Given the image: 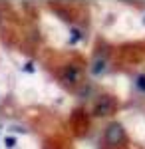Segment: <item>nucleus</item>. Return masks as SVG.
Returning <instances> with one entry per match:
<instances>
[{
	"label": "nucleus",
	"mask_w": 145,
	"mask_h": 149,
	"mask_svg": "<svg viewBox=\"0 0 145 149\" xmlns=\"http://www.w3.org/2000/svg\"><path fill=\"white\" fill-rule=\"evenodd\" d=\"M103 143L109 147H123L127 143V131L119 121H112L103 129Z\"/></svg>",
	"instance_id": "obj_2"
},
{
	"label": "nucleus",
	"mask_w": 145,
	"mask_h": 149,
	"mask_svg": "<svg viewBox=\"0 0 145 149\" xmlns=\"http://www.w3.org/2000/svg\"><path fill=\"white\" fill-rule=\"evenodd\" d=\"M112 68V58H109V50H101L98 48L93 52V58L89 62V74L93 78H101L103 74H107Z\"/></svg>",
	"instance_id": "obj_3"
},
{
	"label": "nucleus",
	"mask_w": 145,
	"mask_h": 149,
	"mask_svg": "<svg viewBox=\"0 0 145 149\" xmlns=\"http://www.w3.org/2000/svg\"><path fill=\"white\" fill-rule=\"evenodd\" d=\"M117 109H119V100H117L115 93L101 92L98 95H93L91 115H96V117H112L113 113H117Z\"/></svg>",
	"instance_id": "obj_1"
},
{
	"label": "nucleus",
	"mask_w": 145,
	"mask_h": 149,
	"mask_svg": "<svg viewBox=\"0 0 145 149\" xmlns=\"http://www.w3.org/2000/svg\"><path fill=\"white\" fill-rule=\"evenodd\" d=\"M4 145H6V149H14L18 145V139L16 137H4Z\"/></svg>",
	"instance_id": "obj_5"
},
{
	"label": "nucleus",
	"mask_w": 145,
	"mask_h": 149,
	"mask_svg": "<svg viewBox=\"0 0 145 149\" xmlns=\"http://www.w3.org/2000/svg\"><path fill=\"white\" fill-rule=\"evenodd\" d=\"M133 90L137 95L145 97V72H139V74L133 76Z\"/></svg>",
	"instance_id": "obj_4"
}]
</instances>
